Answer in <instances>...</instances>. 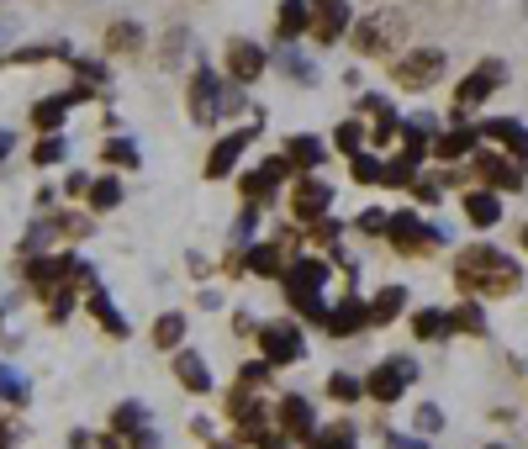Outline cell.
Returning <instances> with one entry per match:
<instances>
[{
    "mask_svg": "<svg viewBox=\"0 0 528 449\" xmlns=\"http://www.w3.org/2000/svg\"><path fill=\"white\" fill-rule=\"evenodd\" d=\"M449 333H486V317L476 302H460L455 312H449Z\"/></svg>",
    "mask_w": 528,
    "mask_h": 449,
    "instance_id": "cell-32",
    "label": "cell"
},
{
    "mask_svg": "<svg viewBox=\"0 0 528 449\" xmlns=\"http://www.w3.org/2000/svg\"><path fill=\"white\" fill-rule=\"evenodd\" d=\"M381 185H407V191H412V185H418V180H412V159H407V154H402V159H391Z\"/></svg>",
    "mask_w": 528,
    "mask_h": 449,
    "instance_id": "cell-45",
    "label": "cell"
},
{
    "mask_svg": "<svg viewBox=\"0 0 528 449\" xmlns=\"http://www.w3.org/2000/svg\"><path fill=\"white\" fill-rule=\"evenodd\" d=\"M476 133H481V127H455V133H444V138H433V154H439V159H465L470 154V148H476Z\"/></svg>",
    "mask_w": 528,
    "mask_h": 449,
    "instance_id": "cell-21",
    "label": "cell"
},
{
    "mask_svg": "<svg viewBox=\"0 0 528 449\" xmlns=\"http://www.w3.org/2000/svg\"><path fill=\"white\" fill-rule=\"evenodd\" d=\"M280 280H286V296H296V291H323L328 286V265H323V259H296V265L286 270V275H280Z\"/></svg>",
    "mask_w": 528,
    "mask_h": 449,
    "instance_id": "cell-15",
    "label": "cell"
},
{
    "mask_svg": "<svg viewBox=\"0 0 528 449\" xmlns=\"http://www.w3.org/2000/svg\"><path fill=\"white\" fill-rule=\"evenodd\" d=\"M286 302H291L301 317H312V323H328V312H323V296H312V291H296V296H286Z\"/></svg>",
    "mask_w": 528,
    "mask_h": 449,
    "instance_id": "cell-40",
    "label": "cell"
},
{
    "mask_svg": "<svg viewBox=\"0 0 528 449\" xmlns=\"http://www.w3.org/2000/svg\"><path fill=\"white\" fill-rule=\"evenodd\" d=\"M349 444H354V428L338 423V428H328V434H317L307 449H349Z\"/></svg>",
    "mask_w": 528,
    "mask_h": 449,
    "instance_id": "cell-42",
    "label": "cell"
},
{
    "mask_svg": "<svg viewBox=\"0 0 528 449\" xmlns=\"http://www.w3.org/2000/svg\"><path fill=\"white\" fill-rule=\"evenodd\" d=\"M439 69H444V53L439 48H418V53H407V59L391 69V80L402 85V90H428V80Z\"/></svg>",
    "mask_w": 528,
    "mask_h": 449,
    "instance_id": "cell-6",
    "label": "cell"
},
{
    "mask_svg": "<svg viewBox=\"0 0 528 449\" xmlns=\"http://www.w3.org/2000/svg\"><path fill=\"white\" fill-rule=\"evenodd\" d=\"M264 381H270V360H259V365H243V370H238V391H259Z\"/></svg>",
    "mask_w": 528,
    "mask_h": 449,
    "instance_id": "cell-44",
    "label": "cell"
},
{
    "mask_svg": "<svg viewBox=\"0 0 528 449\" xmlns=\"http://www.w3.org/2000/svg\"><path fill=\"white\" fill-rule=\"evenodd\" d=\"M328 201H333V191L323 180H296V196H291V212L296 217H307V222H323V212H328Z\"/></svg>",
    "mask_w": 528,
    "mask_h": 449,
    "instance_id": "cell-12",
    "label": "cell"
},
{
    "mask_svg": "<svg viewBox=\"0 0 528 449\" xmlns=\"http://www.w3.org/2000/svg\"><path fill=\"white\" fill-rule=\"evenodd\" d=\"M228 74L238 85H254L264 74V48H254L249 37H233V43H228Z\"/></svg>",
    "mask_w": 528,
    "mask_h": 449,
    "instance_id": "cell-9",
    "label": "cell"
},
{
    "mask_svg": "<svg viewBox=\"0 0 528 449\" xmlns=\"http://www.w3.org/2000/svg\"><path fill=\"white\" fill-rule=\"evenodd\" d=\"M386 238H391L396 254H423L428 243H439V228H428L418 212H396L391 228H386Z\"/></svg>",
    "mask_w": 528,
    "mask_h": 449,
    "instance_id": "cell-5",
    "label": "cell"
},
{
    "mask_svg": "<svg viewBox=\"0 0 528 449\" xmlns=\"http://www.w3.org/2000/svg\"><path fill=\"white\" fill-rule=\"evenodd\" d=\"M391 449H418V444H412V439H396V434H391Z\"/></svg>",
    "mask_w": 528,
    "mask_h": 449,
    "instance_id": "cell-53",
    "label": "cell"
},
{
    "mask_svg": "<svg viewBox=\"0 0 528 449\" xmlns=\"http://www.w3.org/2000/svg\"><path fill=\"white\" fill-rule=\"evenodd\" d=\"M286 159L301 164V170H317V164H323V143H317V138H291L286 143Z\"/></svg>",
    "mask_w": 528,
    "mask_h": 449,
    "instance_id": "cell-29",
    "label": "cell"
},
{
    "mask_svg": "<svg viewBox=\"0 0 528 449\" xmlns=\"http://www.w3.org/2000/svg\"><path fill=\"white\" fill-rule=\"evenodd\" d=\"M396 133H402V122H396V111H391V106H381V111H375V127H370V138H375V143H391Z\"/></svg>",
    "mask_w": 528,
    "mask_h": 449,
    "instance_id": "cell-41",
    "label": "cell"
},
{
    "mask_svg": "<svg viewBox=\"0 0 528 449\" xmlns=\"http://www.w3.org/2000/svg\"><path fill=\"white\" fill-rule=\"evenodd\" d=\"M259 344H264V360H270V365H296L301 354H307L301 328H291V323H270V328L259 333Z\"/></svg>",
    "mask_w": 528,
    "mask_h": 449,
    "instance_id": "cell-7",
    "label": "cell"
},
{
    "mask_svg": "<svg viewBox=\"0 0 528 449\" xmlns=\"http://www.w3.org/2000/svg\"><path fill=\"white\" fill-rule=\"evenodd\" d=\"M328 391H333V397H338V402H354V397H360V391H365V386H360V381H354V376H344V370H338V376H328Z\"/></svg>",
    "mask_w": 528,
    "mask_h": 449,
    "instance_id": "cell-46",
    "label": "cell"
},
{
    "mask_svg": "<svg viewBox=\"0 0 528 449\" xmlns=\"http://www.w3.org/2000/svg\"><path fill=\"white\" fill-rule=\"evenodd\" d=\"M0 397H6V402H27V381H22V370L0 365Z\"/></svg>",
    "mask_w": 528,
    "mask_h": 449,
    "instance_id": "cell-38",
    "label": "cell"
},
{
    "mask_svg": "<svg viewBox=\"0 0 528 449\" xmlns=\"http://www.w3.org/2000/svg\"><path fill=\"white\" fill-rule=\"evenodd\" d=\"M360 143H365V133L354 122H338V133H333V148L338 154H360Z\"/></svg>",
    "mask_w": 528,
    "mask_h": 449,
    "instance_id": "cell-43",
    "label": "cell"
},
{
    "mask_svg": "<svg viewBox=\"0 0 528 449\" xmlns=\"http://www.w3.org/2000/svg\"><path fill=\"white\" fill-rule=\"evenodd\" d=\"M333 238H338V222L323 217V222H317V243H333Z\"/></svg>",
    "mask_w": 528,
    "mask_h": 449,
    "instance_id": "cell-50",
    "label": "cell"
},
{
    "mask_svg": "<svg viewBox=\"0 0 528 449\" xmlns=\"http://www.w3.org/2000/svg\"><path fill=\"white\" fill-rule=\"evenodd\" d=\"M455 280L465 296H507V291H518L523 270L502 249H492V243H476V249H465L455 259Z\"/></svg>",
    "mask_w": 528,
    "mask_h": 449,
    "instance_id": "cell-1",
    "label": "cell"
},
{
    "mask_svg": "<svg viewBox=\"0 0 528 449\" xmlns=\"http://www.w3.org/2000/svg\"><path fill=\"white\" fill-rule=\"evenodd\" d=\"M412 423H418L423 434H439V428H444V413H439V407L428 402V407H418V418H412Z\"/></svg>",
    "mask_w": 528,
    "mask_h": 449,
    "instance_id": "cell-47",
    "label": "cell"
},
{
    "mask_svg": "<svg viewBox=\"0 0 528 449\" xmlns=\"http://www.w3.org/2000/svg\"><path fill=\"white\" fill-rule=\"evenodd\" d=\"M296 32H307V0H286L280 6V43H296Z\"/></svg>",
    "mask_w": 528,
    "mask_h": 449,
    "instance_id": "cell-26",
    "label": "cell"
},
{
    "mask_svg": "<svg viewBox=\"0 0 528 449\" xmlns=\"http://www.w3.org/2000/svg\"><path fill=\"white\" fill-rule=\"evenodd\" d=\"M312 6H317L312 37H317V43H338V32L349 27V0H312Z\"/></svg>",
    "mask_w": 528,
    "mask_h": 449,
    "instance_id": "cell-13",
    "label": "cell"
},
{
    "mask_svg": "<svg viewBox=\"0 0 528 449\" xmlns=\"http://www.w3.org/2000/svg\"><path fill=\"white\" fill-rule=\"evenodd\" d=\"M117 201H122V185L117 180H96V185H90V207H96V212H111Z\"/></svg>",
    "mask_w": 528,
    "mask_h": 449,
    "instance_id": "cell-37",
    "label": "cell"
},
{
    "mask_svg": "<svg viewBox=\"0 0 528 449\" xmlns=\"http://www.w3.org/2000/svg\"><path fill=\"white\" fill-rule=\"evenodd\" d=\"M111 428H117L122 439H138V434H148V407H143V402H122L117 413H111Z\"/></svg>",
    "mask_w": 528,
    "mask_h": 449,
    "instance_id": "cell-23",
    "label": "cell"
},
{
    "mask_svg": "<svg viewBox=\"0 0 528 449\" xmlns=\"http://www.w3.org/2000/svg\"><path fill=\"white\" fill-rule=\"evenodd\" d=\"M523 249H528V228H523Z\"/></svg>",
    "mask_w": 528,
    "mask_h": 449,
    "instance_id": "cell-54",
    "label": "cell"
},
{
    "mask_svg": "<svg viewBox=\"0 0 528 449\" xmlns=\"http://www.w3.org/2000/svg\"><path fill=\"white\" fill-rule=\"evenodd\" d=\"M11 148H16V138H11V133H0V164H6V154H11Z\"/></svg>",
    "mask_w": 528,
    "mask_h": 449,
    "instance_id": "cell-51",
    "label": "cell"
},
{
    "mask_svg": "<svg viewBox=\"0 0 528 449\" xmlns=\"http://www.w3.org/2000/svg\"><path fill=\"white\" fill-rule=\"evenodd\" d=\"M486 449H502V444H486Z\"/></svg>",
    "mask_w": 528,
    "mask_h": 449,
    "instance_id": "cell-55",
    "label": "cell"
},
{
    "mask_svg": "<svg viewBox=\"0 0 528 449\" xmlns=\"http://www.w3.org/2000/svg\"><path fill=\"white\" fill-rule=\"evenodd\" d=\"M175 381H180L185 391H212V370H206V360H201V354H191V349H185L180 360H175Z\"/></svg>",
    "mask_w": 528,
    "mask_h": 449,
    "instance_id": "cell-20",
    "label": "cell"
},
{
    "mask_svg": "<svg viewBox=\"0 0 528 449\" xmlns=\"http://www.w3.org/2000/svg\"><path fill=\"white\" fill-rule=\"evenodd\" d=\"M280 254H286V249H275V243H259V249H249V270H254V275H286Z\"/></svg>",
    "mask_w": 528,
    "mask_h": 449,
    "instance_id": "cell-31",
    "label": "cell"
},
{
    "mask_svg": "<svg viewBox=\"0 0 528 449\" xmlns=\"http://www.w3.org/2000/svg\"><path fill=\"white\" fill-rule=\"evenodd\" d=\"M69 444H74V449H117V439H96V434H85V428H80Z\"/></svg>",
    "mask_w": 528,
    "mask_h": 449,
    "instance_id": "cell-48",
    "label": "cell"
},
{
    "mask_svg": "<svg viewBox=\"0 0 528 449\" xmlns=\"http://www.w3.org/2000/svg\"><path fill=\"white\" fill-rule=\"evenodd\" d=\"M481 133L492 138V143H502L507 154H513V164L528 159V127H523V122H513V117H492V122H481Z\"/></svg>",
    "mask_w": 528,
    "mask_h": 449,
    "instance_id": "cell-10",
    "label": "cell"
},
{
    "mask_svg": "<svg viewBox=\"0 0 528 449\" xmlns=\"http://www.w3.org/2000/svg\"><path fill=\"white\" fill-rule=\"evenodd\" d=\"M106 48L111 53H138L143 48V27L138 22H117V27L106 32Z\"/></svg>",
    "mask_w": 528,
    "mask_h": 449,
    "instance_id": "cell-28",
    "label": "cell"
},
{
    "mask_svg": "<svg viewBox=\"0 0 528 449\" xmlns=\"http://www.w3.org/2000/svg\"><path fill=\"white\" fill-rule=\"evenodd\" d=\"M402 307H407V291H402V286H386V291L370 302V323H391Z\"/></svg>",
    "mask_w": 528,
    "mask_h": 449,
    "instance_id": "cell-27",
    "label": "cell"
},
{
    "mask_svg": "<svg viewBox=\"0 0 528 449\" xmlns=\"http://www.w3.org/2000/svg\"><path fill=\"white\" fill-rule=\"evenodd\" d=\"M360 228H365V233H386V228H391V217H386V212H365V217H360Z\"/></svg>",
    "mask_w": 528,
    "mask_h": 449,
    "instance_id": "cell-49",
    "label": "cell"
},
{
    "mask_svg": "<svg viewBox=\"0 0 528 449\" xmlns=\"http://www.w3.org/2000/svg\"><path fill=\"white\" fill-rule=\"evenodd\" d=\"M259 127H238V133H228L222 143H212V154H206V180H222V175H233V164L243 159V148L254 143Z\"/></svg>",
    "mask_w": 528,
    "mask_h": 449,
    "instance_id": "cell-8",
    "label": "cell"
},
{
    "mask_svg": "<svg viewBox=\"0 0 528 449\" xmlns=\"http://www.w3.org/2000/svg\"><path fill=\"white\" fill-rule=\"evenodd\" d=\"M64 154H69V143H64L59 133H48V138H37V148H32V164L43 170V164H59Z\"/></svg>",
    "mask_w": 528,
    "mask_h": 449,
    "instance_id": "cell-34",
    "label": "cell"
},
{
    "mask_svg": "<svg viewBox=\"0 0 528 449\" xmlns=\"http://www.w3.org/2000/svg\"><path fill=\"white\" fill-rule=\"evenodd\" d=\"M428 117H418V122H402V143H407V159L412 164H418L423 154H428V148H433V133H428Z\"/></svg>",
    "mask_w": 528,
    "mask_h": 449,
    "instance_id": "cell-24",
    "label": "cell"
},
{
    "mask_svg": "<svg viewBox=\"0 0 528 449\" xmlns=\"http://www.w3.org/2000/svg\"><path fill=\"white\" fill-rule=\"evenodd\" d=\"M101 159H106V164H122V170H138V148H132L127 138H111V143L101 148Z\"/></svg>",
    "mask_w": 528,
    "mask_h": 449,
    "instance_id": "cell-36",
    "label": "cell"
},
{
    "mask_svg": "<svg viewBox=\"0 0 528 449\" xmlns=\"http://www.w3.org/2000/svg\"><path fill=\"white\" fill-rule=\"evenodd\" d=\"M238 106H243V90H228V85L217 80L212 64H201L196 80H191V117H196L201 127H212L222 111H238Z\"/></svg>",
    "mask_w": 528,
    "mask_h": 449,
    "instance_id": "cell-2",
    "label": "cell"
},
{
    "mask_svg": "<svg viewBox=\"0 0 528 449\" xmlns=\"http://www.w3.org/2000/svg\"><path fill=\"white\" fill-rule=\"evenodd\" d=\"M465 217L476 222V228H492V222L502 217V201L492 191H465Z\"/></svg>",
    "mask_w": 528,
    "mask_h": 449,
    "instance_id": "cell-22",
    "label": "cell"
},
{
    "mask_svg": "<svg viewBox=\"0 0 528 449\" xmlns=\"http://www.w3.org/2000/svg\"><path fill=\"white\" fill-rule=\"evenodd\" d=\"M259 449H286V439H259Z\"/></svg>",
    "mask_w": 528,
    "mask_h": 449,
    "instance_id": "cell-52",
    "label": "cell"
},
{
    "mask_svg": "<svg viewBox=\"0 0 528 449\" xmlns=\"http://www.w3.org/2000/svg\"><path fill=\"white\" fill-rule=\"evenodd\" d=\"M412 376H418V365H412L407 354H396V360H386V365H375V370H370V381H365V397H375V402L386 407V402H396V397H402Z\"/></svg>",
    "mask_w": 528,
    "mask_h": 449,
    "instance_id": "cell-4",
    "label": "cell"
},
{
    "mask_svg": "<svg viewBox=\"0 0 528 449\" xmlns=\"http://www.w3.org/2000/svg\"><path fill=\"white\" fill-rule=\"evenodd\" d=\"M365 323H370V307H360L354 296H349V302H338V312H328V333H333V339H349V333H360Z\"/></svg>",
    "mask_w": 528,
    "mask_h": 449,
    "instance_id": "cell-19",
    "label": "cell"
},
{
    "mask_svg": "<svg viewBox=\"0 0 528 449\" xmlns=\"http://www.w3.org/2000/svg\"><path fill=\"white\" fill-rule=\"evenodd\" d=\"M280 428H286L291 439L312 444V439H317V428H312V402H307V397H286V402H280Z\"/></svg>",
    "mask_w": 528,
    "mask_h": 449,
    "instance_id": "cell-16",
    "label": "cell"
},
{
    "mask_svg": "<svg viewBox=\"0 0 528 449\" xmlns=\"http://www.w3.org/2000/svg\"><path fill=\"white\" fill-rule=\"evenodd\" d=\"M391 37H396V16H370V22H360V32H354V48L381 53V48H391Z\"/></svg>",
    "mask_w": 528,
    "mask_h": 449,
    "instance_id": "cell-17",
    "label": "cell"
},
{
    "mask_svg": "<svg viewBox=\"0 0 528 449\" xmlns=\"http://www.w3.org/2000/svg\"><path fill=\"white\" fill-rule=\"evenodd\" d=\"M85 307H90V317H96V323H101V328L111 333V339H127V317H122L117 307H111V296H106L101 286L85 296Z\"/></svg>",
    "mask_w": 528,
    "mask_h": 449,
    "instance_id": "cell-18",
    "label": "cell"
},
{
    "mask_svg": "<svg viewBox=\"0 0 528 449\" xmlns=\"http://www.w3.org/2000/svg\"><path fill=\"white\" fill-rule=\"evenodd\" d=\"M275 59H280V69H286L291 80H301V85H312V80H317V69H312V64L296 53V43H280V53H275Z\"/></svg>",
    "mask_w": 528,
    "mask_h": 449,
    "instance_id": "cell-30",
    "label": "cell"
},
{
    "mask_svg": "<svg viewBox=\"0 0 528 449\" xmlns=\"http://www.w3.org/2000/svg\"><path fill=\"white\" fill-rule=\"evenodd\" d=\"M286 175H291V159H264L254 175H243V196H249V207H254V201H264V196H270V191H275V185L286 180Z\"/></svg>",
    "mask_w": 528,
    "mask_h": 449,
    "instance_id": "cell-11",
    "label": "cell"
},
{
    "mask_svg": "<svg viewBox=\"0 0 528 449\" xmlns=\"http://www.w3.org/2000/svg\"><path fill=\"white\" fill-rule=\"evenodd\" d=\"M354 180H360V185H381L386 180V164L370 159V154H354Z\"/></svg>",
    "mask_w": 528,
    "mask_h": 449,
    "instance_id": "cell-39",
    "label": "cell"
},
{
    "mask_svg": "<svg viewBox=\"0 0 528 449\" xmlns=\"http://www.w3.org/2000/svg\"><path fill=\"white\" fill-rule=\"evenodd\" d=\"M180 333H185V317L169 312V317H159V323H154V344H159V349H175Z\"/></svg>",
    "mask_w": 528,
    "mask_h": 449,
    "instance_id": "cell-35",
    "label": "cell"
},
{
    "mask_svg": "<svg viewBox=\"0 0 528 449\" xmlns=\"http://www.w3.org/2000/svg\"><path fill=\"white\" fill-rule=\"evenodd\" d=\"M502 80H507V64H497V59H486L476 74H465V85H455V122L465 127V111H470V106H481Z\"/></svg>",
    "mask_w": 528,
    "mask_h": 449,
    "instance_id": "cell-3",
    "label": "cell"
},
{
    "mask_svg": "<svg viewBox=\"0 0 528 449\" xmlns=\"http://www.w3.org/2000/svg\"><path fill=\"white\" fill-rule=\"evenodd\" d=\"M412 333H418V339H444V333H449V317L433 312V307H423V312H412Z\"/></svg>",
    "mask_w": 528,
    "mask_h": 449,
    "instance_id": "cell-33",
    "label": "cell"
},
{
    "mask_svg": "<svg viewBox=\"0 0 528 449\" xmlns=\"http://www.w3.org/2000/svg\"><path fill=\"white\" fill-rule=\"evenodd\" d=\"M69 106H74V96H48V101H37V106H32V122L43 127V133H53V127L64 122V111H69Z\"/></svg>",
    "mask_w": 528,
    "mask_h": 449,
    "instance_id": "cell-25",
    "label": "cell"
},
{
    "mask_svg": "<svg viewBox=\"0 0 528 449\" xmlns=\"http://www.w3.org/2000/svg\"><path fill=\"white\" fill-rule=\"evenodd\" d=\"M470 170H476L486 185H492V191H518V185H523V170H518V164H507L502 154H481L476 164H470Z\"/></svg>",
    "mask_w": 528,
    "mask_h": 449,
    "instance_id": "cell-14",
    "label": "cell"
}]
</instances>
